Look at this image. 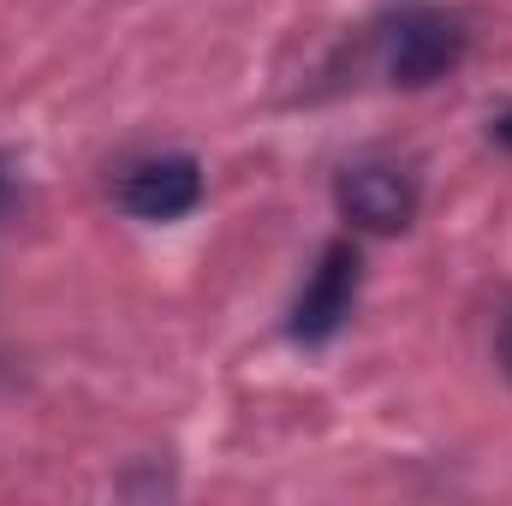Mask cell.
Segmentation results:
<instances>
[{
  "instance_id": "obj_1",
  "label": "cell",
  "mask_w": 512,
  "mask_h": 506,
  "mask_svg": "<svg viewBox=\"0 0 512 506\" xmlns=\"http://www.w3.org/2000/svg\"><path fill=\"white\" fill-rule=\"evenodd\" d=\"M376 48H382V72L393 84L429 90L465 60V24L441 6H399L376 30Z\"/></svg>"
},
{
  "instance_id": "obj_2",
  "label": "cell",
  "mask_w": 512,
  "mask_h": 506,
  "mask_svg": "<svg viewBox=\"0 0 512 506\" xmlns=\"http://www.w3.org/2000/svg\"><path fill=\"white\" fill-rule=\"evenodd\" d=\"M114 203L131 221H179L203 203L197 155H137L114 173Z\"/></svg>"
},
{
  "instance_id": "obj_3",
  "label": "cell",
  "mask_w": 512,
  "mask_h": 506,
  "mask_svg": "<svg viewBox=\"0 0 512 506\" xmlns=\"http://www.w3.org/2000/svg\"><path fill=\"white\" fill-rule=\"evenodd\" d=\"M358 280H364L358 245L352 239H334L328 251L316 256V268H310V280H304V292L292 304V340H304V346L334 340L346 328L352 304H358Z\"/></svg>"
},
{
  "instance_id": "obj_4",
  "label": "cell",
  "mask_w": 512,
  "mask_h": 506,
  "mask_svg": "<svg viewBox=\"0 0 512 506\" xmlns=\"http://www.w3.org/2000/svg\"><path fill=\"white\" fill-rule=\"evenodd\" d=\"M334 203H340L346 227L387 239V233H405L417 221V179L393 161H358V167L340 173Z\"/></svg>"
},
{
  "instance_id": "obj_5",
  "label": "cell",
  "mask_w": 512,
  "mask_h": 506,
  "mask_svg": "<svg viewBox=\"0 0 512 506\" xmlns=\"http://www.w3.org/2000/svg\"><path fill=\"white\" fill-rule=\"evenodd\" d=\"M12 203H18V173H12V161L0 155V215H6Z\"/></svg>"
},
{
  "instance_id": "obj_6",
  "label": "cell",
  "mask_w": 512,
  "mask_h": 506,
  "mask_svg": "<svg viewBox=\"0 0 512 506\" xmlns=\"http://www.w3.org/2000/svg\"><path fill=\"white\" fill-rule=\"evenodd\" d=\"M489 131H495V143H507V149H512V108H507V114H501Z\"/></svg>"
}]
</instances>
